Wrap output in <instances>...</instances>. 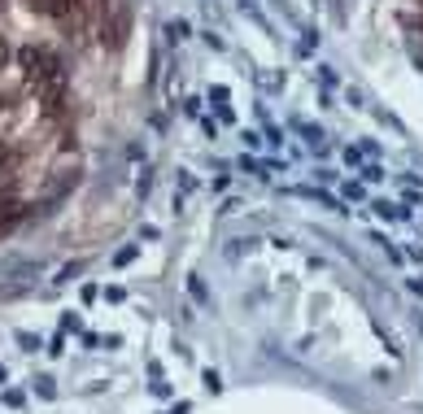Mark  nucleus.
I'll return each instance as SVG.
<instances>
[{
  "instance_id": "7",
  "label": "nucleus",
  "mask_w": 423,
  "mask_h": 414,
  "mask_svg": "<svg viewBox=\"0 0 423 414\" xmlns=\"http://www.w3.org/2000/svg\"><path fill=\"white\" fill-rule=\"evenodd\" d=\"M136 253H140V244H122L118 253H113V266H131V262H136Z\"/></svg>"
},
{
  "instance_id": "2",
  "label": "nucleus",
  "mask_w": 423,
  "mask_h": 414,
  "mask_svg": "<svg viewBox=\"0 0 423 414\" xmlns=\"http://www.w3.org/2000/svg\"><path fill=\"white\" fill-rule=\"evenodd\" d=\"M74 5H79V13H83V22H101L105 18V9H109V0H74Z\"/></svg>"
},
{
  "instance_id": "21",
  "label": "nucleus",
  "mask_w": 423,
  "mask_h": 414,
  "mask_svg": "<svg viewBox=\"0 0 423 414\" xmlns=\"http://www.w3.org/2000/svg\"><path fill=\"white\" fill-rule=\"evenodd\" d=\"M410 288H415V292H419V296H423V279H410Z\"/></svg>"
},
{
  "instance_id": "14",
  "label": "nucleus",
  "mask_w": 423,
  "mask_h": 414,
  "mask_svg": "<svg viewBox=\"0 0 423 414\" xmlns=\"http://www.w3.org/2000/svg\"><path fill=\"white\" fill-rule=\"evenodd\" d=\"M13 275H40V262H13Z\"/></svg>"
},
{
  "instance_id": "12",
  "label": "nucleus",
  "mask_w": 423,
  "mask_h": 414,
  "mask_svg": "<svg viewBox=\"0 0 423 414\" xmlns=\"http://www.w3.org/2000/svg\"><path fill=\"white\" fill-rule=\"evenodd\" d=\"M201 384H205L209 392H223V379H218V371H205V375H201Z\"/></svg>"
},
{
  "instance_id": "15",
  "label": "nucleus",
  "mask_w": 423,
  "mask_h": 414,
  "mask_svg": "<svg viewBox=\"0 0 423 414\" xmlns=\"http://www.w3.org/2000/svg\"><path fill=\"white\" fill-rule=\"evenodd\" d=\"M61 331H83V319H79V314H66V319H61Z\"/></svg>"
},
{
  "instance_id": "13",
  "label": "nucleus",
  "mask_w": 423,
  "mask_h": 414,
  "mask_svg": "<svg viewBox=\"0 0 423 414\" xmlns=\"http://www.w3.org/2000/svg\"><path fill=\"white\" fill-rule=\"evenodd\" d=\"M192 188H197V175H192V170H179V192H192Z\"/></svg>"
},
{
  "instance_id": "22",
  "label": "nucleus",
  "mask_w": 423,
  "mask_h": 414,
  "mask_svg": "<svg viewBox=\"0 0 423 414\" xmlns=\"http://www.w3.org/2000/svg\"><path fill=\"white\" fill-rule=\"evenodd\" d=\"M5 379H9V371H5V367H0V384H5Z\"/></svg>"
},
{
  "instance_id": "17",
  "label": "nucleus",
  "mask_w": 423,
  "mask_h": 414,
  "mask_svg": "<svg viewBox=\"0 0 423 414\" xmlns=\"http://www.w3.org/2000/svg\"><path fill=\"white\" fill-rule=\"evenodd\" d=\"M105 301H127V292H122L118 284H109V288H105Z\"/></svg>"
},
{
  "instance_id": "19",
  "label": "nucleus",
  "mask_w": 423,
  "mask_h": 414,
  "mask_svg": "<svg viewBox=\"0 0 423 414\" xmlns=\"http://www.w3.org/2000/svg\"><path fill=\"white\" fill-rule=\"evenodd\" d=\"M209 101H214V105H227V88H209Z\"/></svg>"
},
{
  "instance_id": "6",
  "label": "nucleus",
  "mask_w": 423,
  "mask_h": 414,
  "mask_svg": "<svg viewBox=\"0 0 423 414\" xmlns=\"http://www.w3.org/2000/svg\"><path fill=\"white\" fill-rule=\"evenodd\" d=\"M188 296H192V301H197V305H209V292H205V284H201L197 275L188 279Z\"/></svg>"
},
{
  "instance_id": "1",
  "label": "nucleus",
  "mask_w": 423,
  "mask_h": 414,
  "mask_svg": "<svg viewBox=\"0 0 423 414\" xmlns=\"http://www.w3.org/2000/svg\"><path fill=\"white\" fill-rule=\"evenodd\" d=\"M31 5H35L40 13H48L57 26H79V22H83V13H79L74 0H31Z\"/></svg>"
},
{
  "instance_id": "8",
  "label": "nucleus",
  "mask_w": 423,
  "mask_h": 414,
  "mask_svg": "<svg viewBox=\"0 0 423 414\" xmlns=\"http://www.w3.org/2000/svg\"><path fill=\"white\" fill-rule=\"evenodd\" d=\"M0 401H5L9 410H22V401H26V392H22V388H5V392H0Z\"/></svg>"
},
{
  "instance_id": "16",
  "label": "nucleus",
  "mask_w": 423,
  "mask_h": 414,
  "mask_svg": "<svg viewBox=\"0 0 423 414\" xmlns=\"http://www.w3.org/2000/svg\"><path fill=\"white\" fill-rule=\"evenodd\" d=\"M362 179H367V184H380L384 170H380V166H362Z\"/></svg>"
},
{
  "instance_id": "20",
  "label": "nucleus",
  "mask_w": 423,
  "mask_h": 414,
  "mask_svg": "<svg viewBox=\"0 0 423 414\" xmlns=\"http://www.w3.org/2000/svg\"><path fill=\"white\" fill-rule=\"evenodd\" d=\"M245 148H262V136H257V131H245Z\"/></svg>"
},
{
  "instance_id": "10",
  "label": "nucleus",
  "mask_w": 423,
  "mask_h": 414,
  "mask_svg": "<svg viewBox=\"0 0 423 414\" xmlns=\"http://www.w3.org/2000/svg\"><path fill=\"white\" fill-rule=\"evenodd\" d=\"M35 392L44 397V401H53V397H57V384H53L48 375H40V379H35Z\"/></svg>"
},
{
  "instance_id": "5",
  "label": "nucleus",
  "mask_w": 423,
  "mask_h": 414,
  "mask_svg": "<svg viewBox=\"0 0 423 414\" xmlns=\"http://www.w3.org/2000/svg\"><path fill=\"white\" fill-rule=\"evenodd\" d=\"M166 40H170V44H184V40H188V22H184V18L166 22Z\"/></svg>"
},
{
  "instance_id": "4",
  "label": "nucleus",
  "mask_w": 423,
  "mask_h": 414,
  "mask_svg": "<svg viewBox=\"0 0 423 414\" xmlns=\"http://www.w3.org/2000/svg\"><path fill=\"white\" fill-rule=\"evenodd\" d=\"M288 196H305V201H319V205L336 209V196H328L323 188H288Z\"/></svg>"
},
{
  "instance_id": "9",
  "label": "nucleus",
  "mask_w": 423,
  "mask_h": 414,
  "mask_svg": "<svg viewBox=\"0 0 423 414\" xmlns=\"http://www.w3.org/2000/svg\"><path fill=\"white\" fill-rule=\"evenodd\" d=\"M257 83H262L266 92H280V88H284V74H266V70H257Z\"/></svg>"
},
{
  "instance_id": "18",
  "label": "nucleus",
  "mask_w": 423,
  "mask_h": 414,
  "mask_svg": "<svg viewBox=\"0 0 423 414\" xmlns=\"http://www.w3.org/2000/svg\"><path fill=\"white\" fill-rule=\"evenodd\" d=\"M314 44H319V31H305V40H301V53H310Z\"/></svg>"
},
{
  "instance_id": "11",
  "label": "nucleus",
  "mask_w": 423,
  "mask_h": 414,
  "mask_svg": "<svg viewBox=\"0 0 423 414\" xmlns=\"http://www.w3.org/2000/svg\"><path fill=\"white\" fill-rule=\"evenodd\" d=\"M18 344H22L26 353H35V349H40V336H31V331H18Z\"/></svg>"
},
{
  "instance_id": "3",
  "label": "nucleus",
  "mask_w": 423,
  "mask_h": 414,
  "mask_svg": "<svg viewBox=\"0 0 423 414\" xmlns=\"http://www.w3.org/2000/svg\"><path fill=\"white\" fill-rule=\"evenodd\" d=\"M292 127H297L301 136H305V144H310L314 153H328V140H323V131H319V127H310V122H292Z\"/></svg>"
}]
</instances>
